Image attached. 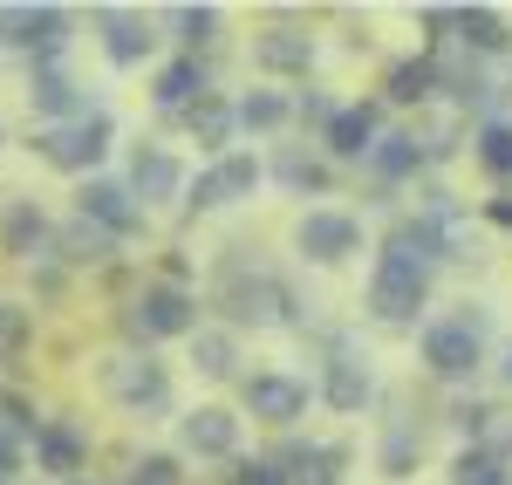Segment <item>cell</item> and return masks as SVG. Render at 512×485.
Here are the masks:
<instances>
[{"mask_svg":"<svg viewBox=\"0 0 512 485\" xmlns=\"http://www.w3.org/2000/svg\"><path fill=\"white\" fill-rule=\"evenodd\" d=\"M110 144H117V123H110V110H89V117L55 123V130H41V137H35L41 164H55V171H69V178L96 171V164L110 158Z\"/></svg>","mask_w":512,"mask_h":485,"instance_id":"cell-1","label":"cell"},{"mask_svg":"<svg viewBox=\"0 0 512 485\" xmlns=\"http://www.w3.org/2000/svg\"><path fill=\"white\" fill-rule=\"evenodd\" d=\"M130 335L137 342H164V335H198V294L185 281H151L130 301Z\"/></svg>","mask_w":512,"mask_h":485,"instance_id":"cell-2","label":"cell"},{"mask_svg":"<svg viewBox=\"0 0 512 485\" xmlns=\"http://www.w3.org/2000/svg\"><path fill=\"white\" fill-rule=\"evenodd\" d=\"M424 301H431V267H417L403 253H383L376 260V281H369V315L403 328V322L424 315Z\"/></svg>","mask_w":512,"mask_h":485,"instance_id":"cell-3","label":"cell"},{"mask_svg":"<svg viewBox=\"0 0 512 485\" xmlns=\"http://www.w3.org/2000/svg\"><path fill=\"white\" fill-rule=\"evenodd\" d=\"M185 192H192V212H219V205H239L260 192V158L253 151H226V158H212V171H198L185 178Z\"/></svg>","mask_w":512,"mask_h":485,"instance_id":"cell-4","label":"cell"},{"mask_svg":"<svg viewBox=\"0 0 512 485\" xmlns=\"http://www.w3.org/2000/svg\"><path fill=\"white\" fill-rule=\"evenodd\" d=\"M0 41L35 55L41 62H62V41H69V14L62 7H0Z\"/></svg>","mask_w":512,"mask_h":485,"instance_id":"cell-5","label":"cell"},{"mask_svg":"<svg viewBox=\"0 0 512 485\" xmlns=\"http://www.w3.org/2000/svg\"><path fill=\"white\" fill-rule=\"evenodd\" d=\"M103 390H110L123 410H164V404H171V376H164V363L137 356V349L103 363Z\"/></svg>","mask_w":512,"mask_h":485,"instance_id":"cell-6","label":"cell"},{"mask_svg":"<svg viewBox=\"0 0 512 485\" xmlns=\"http://www.w3.org/2000/svg\"><path fill=\"white\" fill-rule=\"evenodd\" d=\"M76 212L89 219V226H96V233H110V240H130V233H144V205L130 199V185H117V178H82Z\"/></svg>","mask_w":512,"mask_h":485,"instance_id":"cell-7","label":"cell"},{"mask_svg":"<svg viewBox=\"0 0 512 485\" xmlns=\"http://www.w3.org/2000/svg\"><path fill=\"white\" fill-rule=\"evenodd\" d=\"M424 363H431L437 376H472V369L485 363V335H478L472 322H431L424 328Z\"/></svg>","mask_w":512,"mask_h":485,"instance_id":"cell-8","label":"cell"},{"mask_svg":"<svg viewBox=\"0 0 512 485\" xmlns=\"http://www.w3.org/2000/svg\"><path fill=\"white\" fill-rule=\"evenodd\" d=\"M35 465L48 472V479H82V465H89V431L82 424H69V417H48L35 431Z\"/></svg>","mask_w":512,"mask_h":485,"instance_id":"cell-9","label":"cell"},{"mask_svg":"<svg viewBox=\"0 0 512 485\" xmlns=\"http://www.w3.org/2000/svg\"><path fill=\"white\" fill-rule=\"evenodd\" d=\"M294 246H301L315 267H335V260H349L355 246H362V226H355L349 212H308V219L294 226Z\"/></svg>","mask_w":512,"mask_h":485,"instance_id":"cell-10","label":"cell"},{"mask_svg":"<svg viewBox=\"0 0 512 485\" xmlns=\"http://www.w3.org/2000/svg\"><path fill=\"white\" fill-rule=\"evenodd\" d=\"M178 445L192 451V458H233L239 451V417L219 404H198L178 417Z\"/></svg>","mask_w":512,"mask_h":485,"instance_id":"cell-11","label":"cell"},{"mask_svg":"<svg viewBox=\"0 0 512 485\" xmlns=\"http://www.w3.org/2000/svg\"><path fill=\"white\" fill-rule=\"evenodd\" d=\"M246 410L260 424H294V417H308V383H294L280 369H260V376H246Z\"/></svg>","mask_w":512,"mask_h":485,"instance_id":"cell-12","label":"cell"},{"mask_svg":"<svg viewBox=\"0 0 512 485\" xmlns=\"http://www.w3.org/2000/svg\"><path fill=\"white\" fill-rule=\"evenodd\" d=\"M130 199L137 205H164V199H178L185 192V164L171 158V151H158V144H144L137 158H130Z\"/></svg>","mask_w":512,"mask_h":485,"instance_id":"cell-13","label":"cell"},{"mask_svg":"<svg viewBox=\"0 0 512 485\" xmlns=\"http://www.w3.org/2000/svg\"><path fill=\"white\" fill-rule=\"evenodd\" d=\"M28 103H35L41 117H55V123H76L89 117V96H82V82L62 69V62H41L35 76H28Z\"/></svg>","mask_w":512,"mask_h":485,"instance_id":"cell-14","label":"cell"},{"mask_svg":"<svg viewBox=\"0 0 512 485\" xmlns=\"http://www.w3.org/2000/svg\"><path fill=\"white\" fill-rule=\"evenodd\" d=\"M96 21H103V55H110L117 69H137V62H151V48H158V35H151V21H144V14H123V7H103Z\"/></svg>","mask_w":512,"mask_h":485,"instance_id":"cell-15","label":"cell"},{"mask_svg":"<svg viewBox=\"0 0 512 485\" xmlns=\"http://www.w3.org/2000/svg\"><path fill=\"white\" fill-rule=\"evenodd\" d=\"M253 69H267V76H308L315 69V41L301 35V28H267V35H253Z\"/></svg>","mask_w":512,"mask_h":485,"instance_id":"cell-16","label":"cell"},{"mask_svg":"<svg viewBox=\"0 0 512 485\" xmlns=\"http://www.w3.org/2000/svg\"><path fill=\"white\" fill-rule=\"evenodd\" d=\"M321 397L342 410V417H355V410L376 397V376H369V363H362V356H349V349H342V356L328 363V376H321Z\"/></svg>","mask_w":512,"mask_h":485,"instance_id":"cell-17","label":"cell"},{"mask_svg":"<svg viewBox=\"0 0 512 485\" xmlns=\"http://www.w3.org/2000/svg\"><path fill=\"white\" fill-rule=\"evenodd\" d=\"M48 240H55V226H48V212H41L35 199L7 205V219H0V253H14V260H35Z\"/></svg>","mask_w":512,"mask_h":485,"instance_id":"cell-18","label":"cell"},{"mask_svg":"<svg viewBox=\"0 0 512 485\" xmlns=\"http://www.w3.org/2000/svg\"><path fill=\"white\" fill-rule=\"evenodd\" d=\"M321 144H328L335 158H369V151H376V110H369V103L335 110V117H328V130H321Z\"/></svg>","mask_w":512,"mask_h":485,"instance_id":"cell-19","label":"cell"},{"mask_svg":"<svg viewBox=\"0 0 512 485\" xmlns=\"http://www.w3.org/2000/svg\"><path fill=\"white\" fill-rule=\"evenodd\" d=\"M451 28H458V41L478 48V55H506L512 48V28H506L499 7H451Z\"/></svg>","mask_w":512,"mask_h":485,"instance_id":"cell-20","label":"cell"},{"mask_svg":"<svg viewBox=\"0 0 512 485\" xmlns=\"http://www.w3.org/2000/svg\"><path fill=\"white\" fill-rule=\"evenodd\" d=\"M151 96H158L164 110H192L198 96H212V89H205V69H198V55H178V62H164L158 82H151Z\"/></svg>","mask_w":512,"mask_h":485,"instance_id":"cell-21","label":"cell"},{"mask_svg":"<svg viewBox=\"0 0 512 485\" xmlns=\"http://www.w3.org/2000/svg\"><path fill=\"white\" fill-rule=\"evenodd\" d=\"M185 123H192L198 144H205V151H219V158H226V144H233V130H239V117H233V103H226V96H198L192 110H185Z\"/></svg>","mask_w":512,"mask_h":485,"instance_id":"cell-22","label":"cell"},{"mask_svg":"<svg viewBox=\"0 0 512 485\" xmlns=\"http://www.w3.org/2000/svg\"><path fill=\"white\" fill-rule=\"evenodd\" d=\"M226 308H233V322H274L280 308H287V294H280V281H233L226 287Z\"/></svg>","mask_w":512,"mask_h":485,"instance_id":"cell-23","label":"cell"},{"mask_svg":"<svg viewBox=\"0 0 512 485\" xmlns=\"http://www.w3.org/2000/svg\"><path fill=\"white\" fill-rule=\"evenodd\" d=\"M192 363H198V376L226 383V376L239 369V342L226 335V328H198V335H192Z\"/></svg>","mask_w":512,"mask_h":485,"instance_id":"cell-24","label":"cell"},{"mask_svg":"<svg viewBox=\"0 0 512 485\" xmlns=\"http://www.w3.org/2000/svg\"><path fill=\"white\" fill-rule=\"evenodd\" d=\"M369 164H376L383 178H410V171L424 164V144H417V130H390V137H376Z\"/></svg>","mask_w":512,"mask_h":485,"instance_id":"cell-25","label":"cell"},{"mask_svg":"<svg viewBox=\"0 0 512 485\" xmlns=\"http://www.w3.org/2000/svg\"><path fill=\"white\" fill-rule=\"evenodd\" d=\"M55 253H62V260H76V267H103V260H110V233H96V226H89V219H76V226H69V233H55Z\"/></svg>","mask_w":512,"mask_h":485,"instance_id":"cell-26","label":"cell"},{"mask_svg":"<svg viewBox=\"0 0 512 485\" xmlns=\"http://www.w3.org/2000/svg\"><path fill=\"white\" fill-rule=\"evenodd\" d=\"M233 117H239V130H260V137H274V130L294 117V110L280 103L274 89H253V96H239V103H233Z\"/></svg>","mask_w":512,"mask_h":485,"instance_id":"cell-27","label":"cell"},{"mask_svg":"<svg viewBox=\"0 0 512 485\" xmlns=\"http://www.w3.org/2000/svg\"><path fill=\"white\" fill-rule=\"evenodd\" d=\"M437 96V62H396L390 69V103H431Z\"/></svg>","mask_w":512,"mask_h":485,"instance_id":"cell-28","label":"cell"},{"mask_svg":"<svg viewBox=\"0 0 512 485\" xmlns=\"http://www.w3.org/2000/svg\"><path fill=\"white\" fill-rule=\"evenodd\" d=\"M28 342H35V315L21 301H0V363H14Z\"/></svg>","mask_w":512,"mask_h":485,"instance_id":"cell-29","label":"cell"},{"mask_svg":"<svg viewBox=\"0 0 512 485\" xmlns=\"http://www.w3.org/2000/svg\"><path fill=\"white\" fill-rule=\"evenodd\" d=\"M472 144H478V164H485L492 178H512V123H485Z\"/></svg>","mask_w":512,"mask_h":485,"instance_id":"cell-30","label":"cell"},{"mask_svg":"<svg viewBox=\"0 0 512 485\" xmlns=\"http://www.w3.org/2000/svg\"><path fill=\"white\" fill-rule=\"evenodd\" d=\"M171 21H178V41L185 48H205V41L219 35V7H178Z\"/></svg>","mask_w":512,"mask_h":485,"instance_id":"cell-31","label":"cell"},{"mask_svg":"<svg viewBox=\"0 0 512 485\" xmlns=\"http://www.w3.org/2000/svg\"><path fill=\"white\" fill-rule=\"evenodd\" d=\"M185 472H178V458L171 451H144L137 465H130V485H178Z\"/></svg>","mask_w":512,"mask_h":485,"instance_id":"cell-32","label":"cell"},{"mask_svg":"<svg viewBox=\"0 0 512 485\" xmlns=\"http://www.w3.org/2000/svg\"><path fill=\"white\" fill-rule=\"evenodd\" d=\"M417 438H410V431H403V424H396L390 438H383V472H390V479H410V465H417Z\"/></svg>","mask_w":512,"mask_h":485,"instance_id":"cell-33","label":"cell"},{"mask_svg":"<svg viewBox=\"0 0 512 485\" xmlns=\"http://www.w3.org/2000/svg\"><path fill=\"white\" fill-rule=\"evenodd\" d=\"M458 485H506V465L492 451H465L458 458Z\"/></svg>","mask_w":512,"mask_h":485,"instance_id":"cell-34","label":"cell"},{"mask_svg":"<svg viewBox=\"0 0 512 485\" xmlns=\"http://www.w3.org/2000/svg\"><path fill=\"white\" fill-rule=\"evenodd\" d=\"M280 178H287L294 192H321V185H328V171H321L315 158H301V151H287V158H280Z\"/></svg>","mask_w":512,"mask_h":485,"instance_id":"cell-35","label":"cell"},{"mask_svg":"<svg viewBox=\"0 0 512 485\" xmlns=\"http://www.w3.org/2000/svg\"><path fill=\"white\" fill-rule=\"evenodd\" d=\"M239 485H287V479H280V465L260 458V465H239Z\"/></svg>","mask_w":512,"mask_h":485,"instance_id":"cell-36","label":"cell"},{"mask_svg":"<svg viewBox=\"0 0 512 485\" xmlns=\"http://www.w3.org/2000/svg\"><path fill=\"white\" fill-rule=\"evenodd\" d=\"M335 110H342V103H328V96H308V103H301V123H321V130H328V117H335Z\"/></svg>","mask_w":512,"mask_h":485,"instance_id":"cell-37","label":"cell"},{"mask_svg":"<svg viewBox=\"0 0 512 485\" xmlns=\"http://www.w3.org/2000/svg\"><path fill=\"white\" fill-rule=\"evenodd\" d=\"M14 472H21V445L0 438V485H14Z\"/></svg>","mask_w":512,"mask_h":485,"instance_id":"cell-38","label":"cell"},{"mask_svg":"<svg viewBox=\"0 0 512 485\" xmlns=\"http://www.w3.org/2000/svg\"><path fill=\"white\" fill-rule=\"evenodd\" d=\"M492 219H499V226H512V199H499V205H492Z\"/></svg>","mask_w":512,"mask_h":485,"instance_id":"cell-39","label":"cell"},{"mask_svg":"<svg viewBox=\"0 0 512 485\" xmlns=\"http://www.w3.org/2000/svg\"><path fill=\"white\" fill-rule=\"evenodd\" d=\"M69 485H89V479H69Z\"/></svg>","mask_w":512,"mask_h":485,"instance_id":"cell-40","label":"cell"},{"mask_svg":"<svg viewBox=\"0 0 512 485\" xmlns=\"http://www.w3.org/2000/svg\"><path fill=\"white\" fill-rule=\"evenodd\" d=\"M506 376H512V363H506Z\"/></svg>","mask_w":512,"mask_h":485,"instance_id":"cell-41","label":"cell"}]
</instances>
